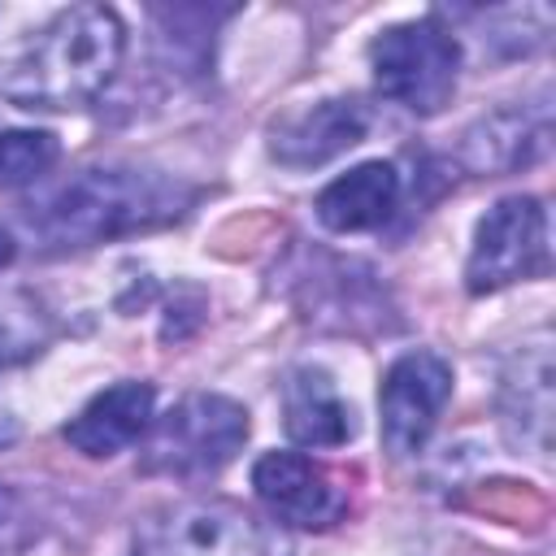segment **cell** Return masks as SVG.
Masks as SVG:
<instances>
[{
  "label": "cell",
  "mask_w": 556,
  "mask_h": 556,
  "mask_svg": "<svg viewBox=\"0 0 556 556\" xmlns=\"http://www.w3.org/2000/svg\"><path fill=\"white\" fill-rule=\"evenodd\" d=\"M52 339V317L30 291H0V369L22 365Z\"/></svg>",
  "instance_id": "obj_14"
},
{
  "label": "cell",
  "mask_w": 556,
  "mask_h": 556,
  "mask_svg": "<svg viewBox=\"0 0 556 556\" xmlns=\"http://www.w3.org/2000/svg\"><path fill=\"white\" fill-rule=\"evenodd\" d=\"M400 204V174L391 161H365L348 174H339L317 195V222L326 230L352 235V230H378Z\"/></svg>",
  "instance_id": "obj_12"
},
{
  "label": "cell",
  "mask_w": 556,
  "mask_h": 556,
  "mask_svg": "<svg viewBox=\"0 0 556 556\" xmlns=\"http://www.w3.org/2000/svg\"><path fill=\"white\" fill-rule=\"evenodd\" d=\"M552 248H547V208L534 195H504L486 208L473 235V252L465 265V287L473 295L526 282L547 274Z\"/></svg>",
  "instance_id": "obj_6"
},
{
  "label": "cell",
  "mask_w": 556,
  "mask_h": 556,
  "mask_svg": "<svg viewBox=\"0 0 556 556\" xmlns=\"http://www.w3.org/2000/svg\"><path fill=\"white\" fill-rule=\"evenodd\" d=\"M365 130H369L365 104L352 96H330V100L287 113L269 130V152L291 169H313V165H326L330 156L356 148L365 139Z\"/></svg>",
  "instance_id": "obj_9"
},
{
  "label": "cell",
  "mask_w": 556,
  "mask_h": 556,
  "mask_svg": "<svg viewBox=\"0 0 556 556\" xmlns=\"http://www.w3.org/2000/svg\"><path fill=\"white\" fill-rule=\"evenodd\" d=\"M282 426L300 447H343L356 434L352 408L317 365H300L282 382Z\"/></svg>",
  "instance_id": "obj_11"
},
{
  "label": "cell",
  "mask_w": 556,
  "mask_h": 556,
  "mask_svg": "<svg viewBox=\"0 0 556 556\" xmlns=\"http://www.w3.org/2000/svg\"><path fill=\"white\" fill-rule=\"evenodd\" d=\"M369 65H374V87L387 100H395L417 117H430L456 91L460 43L439 17H417L387 26L369 43Z\"/></svg>",
  "instance_id": "obj_5"
},
{
  "label": "cell",
  "mask_w": 556,
  "mask_h": 556,
  "mask_svg": "<svg viewBox=\"0 0 556 556\" xmlns=\"http://www.w3.org/2000/svg\"><path fill=\"white\" fill-rule=\"evenodd\" d=\"M13 252H17V243H13V235H9L4 226H0V269H4L9 261H13Z\"/></svg>",
  "instance_id": "obj_17"
},
{
  "label": "cell",
  "mask_w": 556,
  "mask_h": 556,
  "mask_svg": "<svg viewBox=\"0 0 556 556\" xmlns=\"http://www.w3.org/2000/svg\"><path fill=\"white\" fill-rule=\"evenodd\" d=\"M61 156L56 135L48 130H13L0 126V187H22L48 174Z\"/></svg>",
  "instance_id": "obj_15"
},
{
  "label": "cell",
  "mask_w": 556,
  "mask_h": 556,
  "mask_svg": "<svg viewBox=\"0 0 556 556\" xmlns=\"http://www.w3.org/2000/svg\"><path fill=\"white\" fill-rule=\"evenodd\" d=\"M252 491L274 521L295 530H326L348 513V491L334 473L300 452H265L252 465Z\"/></svg>",
  "instance_id": "obj_8"
},
{
  "label": "cell",
  "mask_w": 556,
  "mask_h": 556,
  "mask_svg": "<svg viewBox=\"0 0 556 556\" xmlns=\"http://www.w3.org/2000/svg\"><path fill=\"white\" fill-rule=\"evenodd\" d=\"M126 26L104 4L61 9L0 56V96L17 109H83L117 74Z\"/></svg>",
  "instance_id": "obj_1"
},
{
  "label": "cell",
  "mask_w": 556,
  "mask_h": 556,
  "mask_svg": "<svg viewBox=\"0 0 556 556\" xmlns=\"http://www.w3.org/2000/svg\"><path fill=\"white\" fill-rule=\"evenodd\" d=\"M504 430L521 447H534V456H547L552 439V356L539 343L530 356L517 361V369L504 378Z\"/></svg>",
  "instance_id": "obj_13"
},
{
  "label": "cell",
  "mask_w": 556,
  "mask_h": 556,
  "mask_svg": "<svg viewBox=\"0 0 556 556\" xmlns=\"http://www.w3.org/2000/svg\"><path fill=\"white\" fill-rule=\"evenodd\" d=\"M135 556H291L287 534L235 500H178L148 513Z\"/></svg>",
  "instance_id": "obj_3"
},
{
  "label": "cell",
  "mask_w": 556,
  "mask_h": 556,
  "mask_svg": "<svg viewBox=\"0 0 556 556\" xmlns=\"http://www.w3.org/2000/svg\"><path fill=\"white\" fill-rule=\"evenodd\" d=\"M152 404H156L152 382H113L100 395H91L65 421L61 434L83 456H113V452H122V447H130L148 434Z\"/></svg>",
  "instance_id": "obj_10"
},
{
  "label": "cell",
  "mask_w": 556,
  "mask_h": 556,
  "mask_svg": "<svg viewBox=\"0 0 556 556\" xmlns=\"http://www.w3.org/2000/svg\"><path fill=\"white\" fill-rule=\"evenodd\" d=\"M17 434H22V426H17V417H13V413H9L4 404H0V447H9V443H13Z\"/></svg>",
  "instance_id": "obj_16"
},
{
  "label": "cell",
  "mask_w": 556,
  "mask_h": 556,
  "mask_svg": "<svg viewBox=\"0 0 556 556\" xmlns=\"http://www.w3.org/2000/svg\"><path fill=\"white\" fill-rule=\"evenodd\" d=\"M243 439H248V408L239 400L213 395V391H191L148 426L139 465H143V473L191 482V478H208L226 460H235Z\"/></svg>",
  "instance_id": "obj_4"
},
{
  "label": "cell",
  "mask_w": 556,
  "mask_h": 556,
  "mask_svg": "<svg viewBox=\"0 0 556 556\" xmlns=\"http://www.w3.org/2000/svg\"><path fill=\"white\" fill-rule=\"evenodd\" d=\"M9 521H13V495H9L4 486H0V530H4Z\"/></svg>",
  "instance_id": "obj_18"
},
{
  "label": "cell",
  "mask_w": 556,
  "mask_h": 556,
  "mask_svg": "<svg viewBox=\"0 0 556 556\" xmlns=\"http://www.w3.org/2000/svg\"><path fill=\"white\" fill-rule=\"evenodd\" d=\"M452 395V365L439 352H404L378 387L382 443L391 456H417Z\"/></svg>",
  "instance_id": "obj_7"
},
{
  "label": "cell",
  "mask_w": 556,
  "mask_h": 556,
  "mask_svg": "<svg viewBox=\"0 0 556 556\" xmlns=\"http://www.w3.org/2000/svg\"><path fill=\"white\" fill-rule=\"evenodd\" d=\"M191 191L178 182L135 169V165H96L61 182L39 208H30V230L48 248H91L117 235L152 230L182 213Z\"/></svg>",
  "instance_id": "obj_2"
}]
</instances>
